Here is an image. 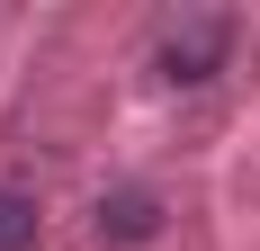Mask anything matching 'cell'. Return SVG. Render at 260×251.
Segmentation results:
<instances>
[{
    "instance_id": "3",
    "label": "cell",
    "mask_w": 260,
    "mask_h": 251,
    "mask_svg": "<svg viewBox=\"0 0 260 251\" xmlns=\"http://www.w3.org/2000/svg\"><path fill=\"white\" fill-rule=\"evenodd\" d=\"M27 242H36V198L0 189V251H27Z\"/></svg>"
},
{
    "instance_id": "2",
    "label": "cell",
    "mask_w": 260,
    "mask_h": 251,
    "mask_svg": "<svg viewBox=\"0 0 260 251\" xmlns=\"http://www.w3.org/2000/svg\"><path fill=\"white\" fill-rule=\"evenodd\" d=\"M99 233H108V242H153V233H161V206L144 198V189H117V198H99Z\"/></svg>"
},
{
    "instance_id": "1",
    "label": "cell",
    "mask_w": 260,
    "mask_h": 251,
    "mask_svg": "<svg viewBox=\"0 0 260 251\" xmlns=\"http://www.w3.org/2000/svg\"><path fill=\"white\" fill-rule=\"evenodd\" d=\"M224 54H234V18H215V9H188V18H171V27L153 36L161 81H215Z\"/></svg>"
}]
</instances>
